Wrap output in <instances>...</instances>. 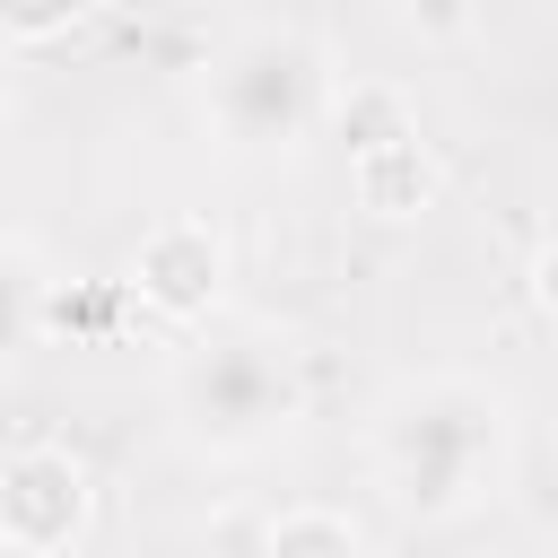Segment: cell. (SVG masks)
I'll return each instance as SVG.
<instances>
[{"label": "cell", "mask_w": 558, "mask_h": 558, "mask_svg": "<svg viewBox=\"0 0 558 558\" xmlns=\"http://www.w3.org/2000/svg\"><path fill=\"white\" fill-rule=\"evenodd\" d=\"M166 410H174V427H183L192 453H218V462L262 453V445L288 436L296 410H305L296 349L270 340V331H209V340H192V349L174 357Z\"/></svg>", "instance_id": "cell-2"}, {"label": "cell", "mask_w": 558, "mask_h": 558, "mask_svg": "<svg viewBox=\"0 0 558 558\" xmlns=\"http://www.w3.org/2000/svg\"><path fill=\"white\" fill-rule=\"evenodd\" d=\"M0 122H9V52H0Z\"/></svg>", "instance_id": "cell-11"}, {"label": "cell", "mask_w": 558, "mask_h": 558, "mask_svg": "<svg viewBox=\"0 0 558 558\" xmlns=\"http://www.w3.org/2000/svg\"><path fill=\"white\" fill-rule=\"evenodd\" d=\"M323 113H331V78H323V52L296 26H244L209 61V122L244 157L305 148V131Z\"/></svg>", "instance_id": "cell-3"}, {"label": "cell", "mask_w": 558, "mask_h": 558, "mask_svg": "<svg viewBox=\"0 0 558 558\" xmlns=\"http://www.w3.org/2000/svg\"><path fill=\"white\" fill-rule=\"evenodd\" d=\"M506 392L480 375H410L375 410V480L401 514L445 523L471 514L506 471Z\"/></svg>", "instance_id": "cell-1"}, {"label": "cell", "mask_w": 558, "mask_h": 558, "mask_svg": "<svg viewBox=\"0 0 558 558\" xmlns=\"http://www.w3.org/2000/svg\"><path fill=\"white\" fill-rule=\"evenodd\" d=\"M331 131H340L349 157H366V148H384V140H410L418 113H410V96H401L392 78H349V87L331 96Z\"/></svg>", "instance_id": "cell-7"}, {"label": "cell", "mask_w": 558, "mask_h": 558, "mask_svg": "<svg viewBox=\"0 0 558 558\" xmlns=\"http://www.w3.org/2000/svg\"><path fill=\"white\" fill-rule=\"evenodd\" d=\"M532 296L558 314V235H549V244H541V262H532Z\"/></svg>", "instance_id": "cell-10"}, {"label": "cell", "mask_w": 558, "mask_h": 558, "mask_svg": "<svg viewBox=\"0 0 558 558\" xmlns=\"http://www.w3.org/2000/svg\"><path fill=\"white\" fill-rule=\"evenodd\" d=\"M87 514H96V488H87V462L70 445H17V453H0V549L61 558V549L87 541Z\"/></svg>", "instance_id": "cell-4"}, {"label": "cell", "mask_w": 558, "mask_h": 558, "mask_svg": "<svg viewBox=\"0 0 558 558\" xmlns=\"http://www.w3.org/2000/svg\"><path fill=\"white\" fill-rule=\"evenodd\" d=\"M262 558H366V532L340 506H288V514H270Z\"/></svg>", "instance_id": "cell-9"}, {"label": "cell", "mask_w": 558, "mask_h": 558, "mask_svg": "<svg viewBox=\"0 0 558 558\" xmlns=\"http://www.w3.org/2000/svg\"><path fill=\"white\" fill-rule=\"evenodd\" d=\"M35 331H44V262H35L26 244L0 235V375L26 366Z\"/></svg>", "instance_id": "cell-8"}, {"label": "cell", "mask_w": 558, "mask_h": 558, "mask_svg": "<svg viewBox=\"0 0 558 558\" xmlns=\"http://www.w3.org/2000/svg\"><path fill=\"white\" fill-rule=\"evenodd\" d=\"M349 192H357L366 218H418V209H436L445 166H436V148L410 131V140H384V148L349 157Z\"/></svg>", "instance_id": "cell-6"}, {"label": "cell", "mask_w": 558, "mask_h": 558, "mask_svg": "<svg viewBox=\"0 0 558 558\" xmlns=\"http://www.w3.org/2000/svg\"><path fill=\"white\" fill-rule=\"evenodd\" d=\"M227 288V235L192 209H166L140 244H131V296L157 323H201Z\"/></svg>", "instance_id": "cell-5"}]
</instances>
